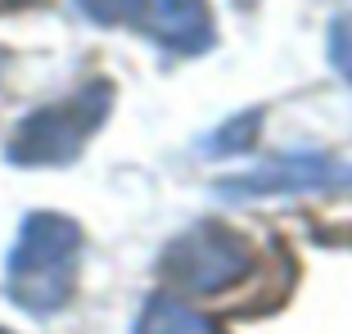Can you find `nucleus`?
Segmentation results:
<instances>
[{"label":"nucleus","instance_id":"f257e3e1","mask_svg":"<svg viewBox=\"0 0 352 334\" xmlns=\"http://www.w3.org/2000/svg\"><path fill=\"white\" fill-rule=\"evenodd\" d=\"M82 226L63 212H32L5 258V293L28 316H54L77 289Z\"/></svg>","mask_w":352,"mask_h":334},{"label":"nucleus","instance_id":"f03ea898","mask_svg":"<svg viewBox=\"0 0 352 334\" xmlns=\"http://www.w3.org/2000/svg\"><path fill=\"white\" fill-rule=\"evenodd\" d=\"M113 109V86L109 82H86L82 91H73L59 104H45L36 113H28L14 126L5 158L14 167H63L82 154V145L104 126Z\"/></svg>","mask_w":352,"mask_h":334},{"label":"nucleus","instance_id":"7ed1b4c3","mask_svg":"<svg viewBox=\"0 0 352 334\" xmlns=\"http://www.w3.org/2000/svg\"><path fill=\"white\" fill-rule=\"evenodd\" d=\"M158 271L181 293H221L253 271V249L235 230L217 221H199L163 249Z\"/></svg>","mask_w":352,"mask_h":334},{"label":"nucleus","instance_id":"20e7f679","mask_svg":"<svg viewBox=\"0 0 352 334\" xmlns=\"http://www.w3.org/2000/svg\"><path fill=\"white\" fill-rule=\"evenodd\" d=\"M352 181V163H339L330 154H280L262 163L258 172L226 177L217 186L221 199H267V194H298V190H325Z\"/></svg>","mask_w":352,"mask_h":334},{"label":"nucleus","instance_id":"39448f33","mask_svg":"<svg viewBox=\"0 0 352 334\" xmlns=\"http://www.w3.org/2000/svg\"><path fill=\"white\" fill-rule=\"evenodd\" d=\"M135 27L145 32L149 41H158L163 50H176V54H199L217 36L208 0H140Z\"/></svg>","mask_w":352,"mask_h":334},{"label":"nucleus","instance_id":"423d86ee","mask_svg":"<svg viewBox=\"0 0 352 334\" xmlns=\"http://www.w3.org/2000/svg\"><path fill=\"white\" fill-rule=\"evenodd\" d=\"M135 334H212V325L199 312H190L186 303H176L167 293H154L135 321Z\"/></svg>","mask_w":352,"mask_h":334},{"label":"nucleus","instance_id":"0eeeda50","mask_svg":"<svg viewBox=\"0 0 352 334\" xmlns=\"http://www.w3.org/2000/svg\"><path fill=\"white\" fill-rule=\"evenodd\" d=\"M258 126H262L258 113H239V122H226L221 131H212V140H208L204 154H212V158H221V154H244V149H253Z\"/></svg>","mask_w":352,"mask_h":334},{"label":"nucleus","instance_id":"6e6552de","mask_svg":"<svg viewBox=\"0 0 352 334\" xmlns=\"http://www.w3.org/2000/svg\"><path fill=\"white\" fill-rule=\"evenodd\" d=\"M77 10H82L91 23H104V27H113V23L135 19L140 0H77Z\"/></svg>","mask_w":352,"mask_h":334},{"label":"nucleus","instance_id":"1a4fd4ad","mask_svg":"<svg viewBox=\"0 0 352 334\" xmlns=\"http://www.w3.org/2000/svg\"><path fill=\"white\" fill-rule=\"evenodd\" d=\"M330 63L343 73V82H352V14L330 23Z\"/></svg>","mask_w":352,"mask_h":334},{"label":"nucleus","instance_id":"9d476101","mask_svg":"<svg viewBox=\"0 0 352 334\" xmlns=\"http://www.w3.org/2000/svg\"><path fill=\"white\" fill-rule=\"evenodd\" d=\"M0 73H5V50H0Z\"/></svg>","mask_w":352,"mask_h":334},{"label":"nucleus","instance_id":"9b49d317","mask_svg":"<svg viewBox=\"0 0 352 334\" xmlns=\"http://www.w3.org/2000/svg\"><path fill=\"white\" fill-rule=\"evenodd\" d=\"M0 334H10V330H0Z\"/></svg>","mask_w":352,"mask_h":334}]
</instances>
